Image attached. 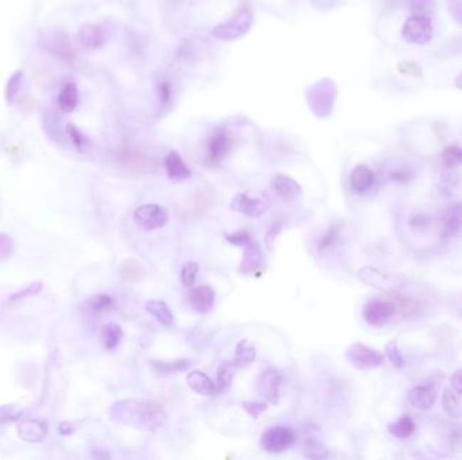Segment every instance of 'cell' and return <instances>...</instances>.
Returning <instances> with one entry per match:
<instances>
[{
    "label": "cell",
    "instance_id": "obj_1",
    "mask_svg": "<svg viewBox=\"0 0 462 460\" xmlns=\"http://www.w3.org/2000/svg\"><path fill=\"white\" fill-rule=\"evenodd\" d=\"M110 417L119 424L145 432H156L168 421L167 412L157 401L137 398L115 402L110 409Z\"/></svg>",
    "mask_w": 462,
    "mask_h": 460
},
{
    "label": "cell",
    "instance_id": "obj_2",
    "mask_svg": "<svg viewBox=\"0 0 462 460\" xmlns=\"http://www.w3.org/2000/svg\"><path fill=\"white\" fill-rule=\"evenodd\" d=\"M254 23V13L249 4H243L236 14L224 23H219L211 30L214 38L221 41H234L246 36Z\"/></svg>",
    "mask_w": 462,
    "mask_h": 460
},
{
    "label": "cell",
    "instance_id": "obj_3",
    "mask_svg": "<svg viewBox=\"0 0 462 460\" xmlns=\"http://www.w3.org/2000/svg\"><path fill=\"white\" fill-rule=\"evenodd\" d=\"M38 43L43 52L63 61H73L78 55V50L65 31H60V30L43 31L41 33Z\"/></svg>",
    "mask_w": 462,
    "mask_h": 460
},
{
    "label": "cell",
    "instance_id": "obj_4",
    "mask_svg": "<svg viewBox=\"0 0 462 460\" xmlns=\"http://www.w3.org/2000/svg\"><path fill=\"white\" fill-rule=\"evenodd\" d=\"M337 96L335 85L330 79H323L310 90L307 102L317 118H326L332 112Z\"/></svg>",
    "mask_w": 462,
    "mask_h": 460
},
{
    "label": "cell",
    "instance_id": "obj_5",
    "mask_svg": "<svg viewBox=\"0 0 462 460\" xmlns=\"http://www.w3.org/2000/svg\"><path fill=\"white\" fill-rule=\"evenodd\" d=\"M357 277L365 285L385 291L401 289L406 285V279L403 277L385 273L372 266H364L362 269H359L357 272Z\"/></svg>",
    "mask_w": 462,
    "mask_h": 460
},
{
    "label": "cell",
    "instance_id": "obj_6",
    "mask_svg": "<svg viewBox=\"0 0 462 460\" xmlns=\"http://www.w3.org/2000/svg\"><path fill=\"white\" fill-rule=\"evenodd\" d=\"M134 222L142 231H154L169 222V213L157 204H145L134 212Z\"/></svg>",
    "mask_w": 462,
    "mask_h": 460
},
{
    "label": "cell",
    "instance_id": "obj_7",
    "mask_svg": "<svg viewBox=\"0 0 462 460\" xmlns=\"http://www.w3.org/2000/svg\"><path fill=\"white\" fill-rule=\"evenodd\" d=\"M401 37L407 43L426 45L433 38V25L429 16L412 15L406 21Z\"/></svg>",
    "mask_w": 462,
    "mask_h": 460
},
{
    "label": "cell",
    "instance_id": "obj_8",
    "mask_svg": "<svg viewBox=\"0 0 462 460\" xmlns=\"http://www.w3.org/2000/svg\"><path fill=\"white\" fill-rule=\"evenodd\" d=\"M346 359L357 368L370 370V368H382L385 362L382 353L373 350L362 343H353L346 350Z\"/></svg>",
    "mask_w": 462,
    "mask_h": 460
},
{
    "label": "cell",
    "instance_id": "obj_9",
    "mask_svg": "<svg viewBox=\"0 0 462 460\" xmlns=\"http://www.w3.org/2000/svg\"><path fill=\"white\" fill-rule=\"evenodd\" d=\"M295 443V432L290 427L276 425L266 429L261 436V447L269 454H281Z\"/></svg>",
    "mask_w": 462,
    "mask_h": 460
},
{
    "label": "cell",
    "instance_id": "obj_10",
    "mask_svg": "<svg viewBox=\"0 0 462 460\" xmlns=\"http://www.w3.org/2000/svg\"><path fill=\"white\" fill-rule=\"evenodd\" d=\"M284 381L281 371L278 368H266L257 380V393L266 402L276 405L280 400V390Z\"/></svg>",
    "mask_w": 462,
    "mask_h": 460
},
{
    "label": "cell",
    "instance_id": "obj_11",
    "mask_svg": "<svg viewBox=\"0 0 462 460\" xmlns=\"http://www.w3.org/2000/svg\"><path fill=\"white\" fill-rule=\"evenodd\" d=\"M397 311V305L391 301L372 300L364 306L362 317L369 326L382 327L395 316Z\"/></svg>",
    "mask_w": 462,
    "mask_h": 460
},
{
    "label": "cell",
    "instance_id": "obj_12",
    "mask_svg": "<svg viewBox=\"0 0 462 460\" xmlns=\"http://www.w3.org/2000/svg\"><path fill=\"white\" fill-rule=\"evenodd\" d=\"M231 208L248 218H261L271 208L264 198H251L246 193H238L231 201Z\"/></svg>",
    "mask_w": 462,
    "mask_h": 460
},
{
    "label": "cell",
    "instance_id": "obj_13",
    "mask_svg": "<svg viewBox=\"0 0 462 460\" xmlns=\"http://www.w3.org/2000/svg\"><path fill=\"white\" fill-rule=\"evenodd\" d=\"M233 149V137L225 129H216L212 132L207 145L209 158L212 162H219L225 159Z\"/></svg>",
    "mask_w": 462,
    "mask_h": 460
},
{
    "label": "cell",
    "instance_id": "obj_14",
    "mask_svg": "<svg viewBox=\"0 0 462 460\" xmlns=\"http://www.w3.org/2000/svg\"><path fill=\"white\" fill-rule=\"evenodd\" d=\"M215 291L210 287L201 285L198 288H192L188 293L187 303L200 315H206L211 311L215 304Z\"/></svg>",
    "mask_w": 462,
    "mask_h": 460
},
{
    "label": "cell",
    "instance_id": "obj_15",
    "mask_svg": "<svg viewBox=\"0 0 462 460\" xmlns=\"http://www.w3.org/2000/svg\"><path fill=\"white\" fill-rule=\"evenodd\" d=\"M78 42L81 48L87 50H95L106 43L105 30L95 23H87L80 27L78 33Z\"/></svg>",
    "mask_w": 462,
    "mask_h": 460
},
{
    "label": "cell",
    "instance_id": "obj_16",
    "mask_svg": "<svg viewBox=\"0 0 462 460\" xmlns=\"http://www.w3.org/2000/svg\"><path fill=\"white\" fill-rule=\"evenodd\" d=\"M436 397L438 393L436 387L430 383L416 385L409 392V404L419 410H427L431 408L436 404Z\"/></svg>",
    "mask_w": 462,
    "mask_h": 460
},
{
    "label": "cell",
    "instance_id": "obj_17",
    "mask_svg": "<svg viewBox=\"0 0 462 460\" xmlns=\"http://www.w3.org/2000/svg\"><path fill=\"white\" fill-rule=\"evenodd\" d=\"M272 189L276 192L278 198L285 201H293L302 196V188L293 178L285 174H278L272 180Z\"/></svg>",
    "mask_w": 462,
    "mask_h": 460
},
{
    "label": "cell",
    "instance_id": "obj_18",
    "mask_svg": "<svg viewBox=\"0 0 462 460\" xmlns=\"http://www.w3.org/2000/svg\"><path fill=\"white\" fill-rule=\"evenodd\" d=\"M19 436L30 443L42 442L48 434L46 421L40 419H26L19 424Z\"/></svg>",
    "mask_w": 462,
    "mask_h": 460
},
{
    "label": "cell",
    "instance_id": "obj_19",
    "mask_svg": "<svg viewBox=\"0 0 462 460\" xmlns=\"http://www.w3.org/2000/svg\"><path fill=\"white\" fill-rule=\"evenodd\" d=\"M243 250L245 252L241 262V273L251 274L263 266V252L260 246L254 242V239H251L243 246Z\"/></svg>",
    "mask_w": 462,
    "mask_h": 460
},
{
    "label": "cell",
    "instance_id": "obj_20",
    "mask_svg": "<svg viewBox=\"0 0 462 460\" xmlns=\"http://www.w3.org/2000/svg\"><path fill=\"white\" fill-rule=\"evenodd\" d=\"M462 230V201L451 204L442 218V232L446 237L458 234Z\"/></svg>",
    "mask_w": 462,
    "mask_h": 460
},
{
    "label": "cell",
    "instance_id": "obj_21",
    "mask_svg": "<svg viewBox=\"0 0 462 460\" xmlns=\"http://www.w3.org/2000/svg\"><path fill=\"white\" fill-rule=\"evenodd\" d=\"M165 171L172 181H184L191 176V171L184 159L174 150L169 151L165 158Z\"/></svg>",
    "mask_w": 462,
    "mask_h": 460
},
{
    "label": "cell",
    "instance_id": "obj_22",
    "mask_svg": "<svg viewBox=\"0 0 462 460\" xmlns=\"http://www.w3.org/2000/svg\"><path fill=\"white\" fill-rule=\"evenodd\" d=\"M350 186L357 193H364L369 191L372 185L374 183V173L369 166L361 164L357 165L356 168L350 173Z\"/></svg>",
    "mask_w": 462,
    "mask_h": 460
},
{
    "label": "cell",
    "instance_id": "obj_23",
    "mask_svg": "<svg viewBox=\"0 0 462 460\" xmlns=\"http://www.w3.org/2000/svg\"><path fill=\"white\" fill-rule=\"evenodd\" d=\"M187 383L198 395H212L216 393V386L212 383L211 378L207 377L203 371H191L187 375Z\"/></svg>",
    "mask_w": 462,
    "mask_h": 460
},
{
    "label": "cell",
    "instance_id": "obj_24",
    "mask_svg": "<svg viewBox=\"0 0 462 460\" xmlns=\"http://www.w3.org/2000/svg\"><path fill=\"white\" fill-rule=\"evenodd\" d=\"M57 105H58V108L65 114L73 112L78 108L79 90L75 82H68L64 85V88L60 91V95H58Z\"/></svg>",
    "mask_w": 462,
    "mask_h": 460
},
{
    "label": "cell",
    "instance_id": "obj_25",
    "mask_svg": "<svg viewBox=\"0 0 462 460\" xmlns=\"http://www.w3.org/2000/svg\"><path fill=\"white\" fill-rule=\"evenodd\" d=\"M100 344L107 351H114L123 339V329L115 323H108L100 331Z\"/></svg>",
    "mask_w": 462,
    "mask_h": 460
},
{
    "label": "cell",
    "instance_id": "obj_26",
    "mask_svg": "<svg viewBox=\"0 0 462 460\" xmlns=\"http://www.w3.org/2000/svg\"><path fill=\"white\" fill-rule=\"evenodd\" d=\"M146 311L149 315L153 316L159 324L169 327L173 324V314L168 304L161 300H149L145 304Z\"/></svg>",
    "mask_w": 462,
    "mask_h": 460
},
{
    "label": "cell",
    "instance_id": "obj_27",
    "mask_svg": "<svg viewBox=\"0 0 462 460\" xmlns=\"http://www.w3.org/2000/svg\"><path fill=\"white\" fill-rule=\"evenodd\" d=\"M256 347L249 341H241L236 347V355L233 358L231 363L237 368H246L256 360Z\"/></svg>",
    "mask_w": 462,
    "mask_h": 460
},
{
    "label": "cell",
    "instance_id": "obj_28",
    "mask_svg": "<svg viewBox=\"0 0 462 460\" xmlns=\"http://www.w3.org/2000/svg\"><path fill=\"white\" fill-rule=\"evenodd\" d=\"M150 366L154 368V371L159 375H174L179 373H184L192 366V362L189 359H180L174 362H159L153 360L150 362Z\"/></svg>",
    "mask_w": 462,
    "mask_h": 460
},
{
    "label": "cell",
    "instance_id": "obj_29",
    "mask_svg": "<svg viewBox=\"0 0 462 460\" xmlns=\"http://www.w3.org/2000/svg\"><path fill=\"white\" fill-rule=\"evenodd\" d=\"M442 407L446 414L451 419H460L462 416V407L458 395L451 389L446 387L442 395Z\"/></svg>",
    "mask_w": 462,
    "mask_h": 460
},
{
    "label": "cell",
    "instance_id": "obj_30",
    "mask_svg": "<svg viewBox=\"0 0 462 460\" xmlns=\"http://www.w3.org/2000/svg\"><path fill=\"white\" fill-rule=\"evenodd\" d=\"M415 422L409 416H401L395 422L388 425V432L397 439H409L415 432Z\"/></svg>",
    "mask_w": 462,
    "mask_h": 460
},
{
    "label": "cell",
    "instance_id": "obj_31",
    "mask_svg": "<svg viewBox=\"0 0 462 460\" xmlns=\"http://www.w3.org/2000/svg\"><path fill=\"white\" fill-rule=\"evenodd\" d=\"M236 368L231 362H222L219 365L216 371V392L224 393L231 386Z\"/></svg>",
    "mask_w": 462,
    "mask_h": 460
},
{
    "label": "cell",
    "instance_id": "obj_32",
    "mask_svg": "<svg viewBox=\"0 0 462 460\" xmlns=\"http://www.w3.org/2000/svg\"><path fill=\"white\" fill-rule=\"evenodd\" d=\"M22 84H23V72L22 70H16L10 76V79L6 84V102L7 105H14L21 93L22 90Z\"/></svg>",
    "mask_w": 462,
    "mask_h": 460
},
{
    "label": "cell",
    "instance_id": "obj_33",
    "mask_svg": "<svg viewBox=\"0 0 462 460\" xmlns=\"http://www.w3.org/2000/svg\"><path fill=\"white\" fill-rule=\"evenodd\" d=\"M303 454L308 459H323L329 456V449L315 437H308L304 442Z\"/></svg>",
    "mask_w": 462,
    "mask_h": 460
},
{
    "label": "cell",
    "instance_id": "obj_34",
    "mask_svg": "<svg viewBox=\"0 0 462 460\" xmlns=\"http://www.w3.org/2000/svg\"><path fill=\"white\" fill-rule=\"evenodd\" d=\"M442 164L448 169H456L462 166V147L460 146L450 145L443 149L442 151Z\"/></svg>",
    "mask_w": 462,
    "mask_h": 460
},
{
    "label": "cell",
    "instance_id": "obj_35",
    "mask_svg": "<svg viewBox=\"0 0 462 460\" xmlns=\"http://www.w3.org/2000/svg\"><path fill=\"white\" fill-rule=\"evenodd\" d=\"M65 130L66 134H68L69 138H70V141L73 142L75 147H76L79 151H81V153L85 151L87 147L90 146V139L84 135V132L79 130V129H78L75 124H72V123H68V124H66Z\"/></svg>",
    "mask_w": 462,
    "mask_h": 460
},
{
    "label": "cell",
    "instance_id": "obj_36",
    "mask_svg": "<svg viewBox=\"0 0 462 460\" xmlns=\"http://www.w3.org/2000/svg\"><path fill=\"white\" fill-rule=\"evenodd\" d=\"M385 353H387V356L389 359V362L392 363V366L397 368H404L406 365V358L401 354L399 346L395 341H392L391 343H388L385 346Z\"/></svg>",
    "mask_w": 462,
    "mask_h": 460
},
{
    "label": "cell",
    "instance_id": "obj_37",
    "mask_svg": "<svg viewBox=\"0 0 462 460\" xmlns=\"http://www.w3.org/2000/svg\"><path fill=\"white\" fill-rule=\"evenodd\" d=\"M199 274V264L196 262H187L182 269V282L185 288H192L196 282Z\"/></svg>",
    "mask_w": 462,
    "mask_h": 460
},
{
    "label": "cell",
    "instance_id": "obj_38",
    "mask_svg": "<svg viewBox=\"0 0 462 460\" xmlns=\"http://www.w3.org/2000/svg\"><path fill=\"white\" fill-rule=\"evenodd\" d=\"M88 305L95 312H105L107 309L112 308L114 300L107 294H96L88 300Z\"/></svg>",
    "mask_w": 462,
    "mask_h": 460
},
{
    "label": "cell",
    "instance_id": "obj_39",
    "mask_svg": "<svg viewBox=\"0 0 462 460\" xmlns=\"http://www.w3.org/2000/svg\"><path fill=\"white\" fill-rule=\"evenodd\" d=\"M397 72L403 76H411V77H416V79L423 77L422 68L415 61H409V60L401 61L397 65Z\"/></svg>",
    "mask_w": 462,
    "mask_h": 460
},
{
    "label": "cell",
    "instance_id": "obj_40",
    "mask_svg": "<svg viewBox=\"0 0 462 460\" xmlns=\"http://www.w3.org/2000/svg\"><path fill=\"white\" fill-rule=\"evenodd\" d=\"M340 231H341V225H338V224L331 225L329 231L323 237H320V240H319V245H317L319 251H325L330 249L331 246L337 242Z\"/></svg>",
    "mask_w": 462,
    "mask_h": 460
},
{
    "label": "cell",
    "instance_id": "obj_41",
    "mask_svg": "<svg viewBox=\"0 0 462 460\" xmlns=\"http://www.w3.org/2000/svg\"><path fill=\"white\" fill-rule=\"evenodd\" d=\"M142 267L141 264L137 262V261H126V262L122 264V269H120V274H122V278L125 279H137L140 277L142 276Z\"/></svg>",
    "mask_w": 462,
    "mask_h": 460
},
{
    "label": "cell",
    "instance_id": "obj_42",
    "mask_svg": "<svg viewBox=\"0 0 462 460\" xmlns=\"http://www.w3.org/2000/svg\"><path fill=\"white\" fill-rule=\"evenodd\" d=\"M409 9L415 15L429 16L434 10L433 0H409Z\"/></svg>",
    "mask_w": 462,
    "mask_h": 460
},
{
    "label": "cell",
    "instance_id": "obj_43",
    "mask_svg": "<svg viewBox=\"0 0 462 460\" xmlns=\"http://www.w3.org/2000/svg\"><path fill=\"white\" fill-rule=\"evenodd\" d=\"M242 408L245 409V412L253 419H258L261 416V413H264L265 410L268 409V405L263 401H243Z\"/></svg>",
    "mask_w": 462,
    "mask_h": 460
},
{
    "label": "cell",
    "instance_id": "obj_44",
    "mask_svg": "<svg viewBox=\"0 0 462 460\" xmlns=\"http://www.w3.org/2000/svg\"><path fill=\"white\" fill-rule=\"evenodd\" d=\"M14 252L13 237L7 234H0V262L9 260Z\"/></svg>",
    "mask_w": 462,
    "mask_h": 460
},
{
    "label": "cell",
    "instance_id": "obj_45",
    "mask_svg": "<svg viewBox=\"0 0 462 460\" xmlns=\"http://www.w3.org/2000/svg\"><path fill=\"white\" fill-rule=\"evenodd\" d=\"M41 288H42V284H40V282L31 284V285H28L26 288L19 290L18 293H15L14 296H11L10 301H18V300H23V299H27V297L36 296V294L40 291Z\"/></svg>",
    "mask_w": 462,
    "mask_h": 460
},
{
    "label": "cell",
    "instance_id": "obj_46",
    "mask_svg": "<svg viewBox=\"0 0 462 460\" xmlns=\"http://www.w3.org/2000/svg\"><path fill=\"white\" fill-rule=\"evenodd\" d=\"M253 237H251L249 232L246 231H241V232H236V234H231V235H226V240L229 243H231L233 246H237V247H243L249 240H251Z\"/></svg>",
    "mask_w": 462,
    "mask_h": 460
},
{
    "label": "cell",
    "instance_id": "obj_47",
    "mask_svg": "<svg viewBox=\"0 0 462 460\" xmlns=\"http://www.w3.org/2000/svg\"><path fill=\"white\" fill-rule=\"evenodd\" d=\"M21 412L14 407H1L0 408V424H7L18 420L21 417Z\"/></svg>",
    "mask_w": 462,
    "mask_h": 460
},
{
    "label": "cell",
    "instance_id": "obj_48",
    "mask_svg": "<svg viewBox=\"0 0 462 460\" xmlns=\"http://www.w3.org/2000/svg\"><path fill=\"white\" fill-rule=\"evenodd\" d=\"M448 439H449L450 447L454 451H462V425L453 427Z\"/></svg>",
    "mask_w": 462,
    "mask_h": 460
},
{
    "label": "cell",
    "instance_id": "obj_49",
    "mask_svg": "<svg viewBox=\"0 0 462 460\" xmlns=\"http://www.w3.org/2000/svg\"><path fill=\"white\" fill-rule=\"evenodd\" d=\"M159 102L161 105H167L172 97V88L168 81H162L159 85Z\"/></svg>",
    "mask_w": 462,
    "mask_h": 460
},
{
    "label": "cell",
    "instance_id": "obj_50",
    "mask_svg": "<svg viewBox=\"0 0 462 460\" xmlns=\"http://www.w3.org/2000/svg\"><path fill=\"white\" fill-rule=\"evenodd\" d=\"M449 11L453 19L462 26V0H449Z\"/></svg>",
    "mask_w": 462,
    "mask_h": 460
},
{
    "label": "cell",
    "instance_id": "obj_51",
    "mask_svg": "<svg viewBox=\"0 0 462 460\" xmlns=\"http://www.w3.org/2000/svg\"><path fill=\"white\" fill-rule=\"evenodd\" d=\"M450 387L458 395H462V368L450 377Z\"/></svg>",
    "mask_w": 462,
    "mask_h": 460
},
{
    "label": "cell",
    "instance_id": "obj_52",
    "mask_svg": "<svg viewBox=\"0 0 462 460\" xmlns=\"http://www.w3.org/2000/svg\"><path fill=\"white\" fill-rule=\"evenodd\" d=\"M280 231H281V224L280 223L273 224L271 227V230L268 231V234H266V243H268L269 247H272V245H273L275 239L278 237Z\"/></svg>",
    "mask_w": 462,
    "mask_h": 460
},
{
    "label": "cell",
    "instance_id": "obj_53",
    "mask_svg": "<svg viewBox=\"0 0 462 460\" xmlns=\"http://www.w3.org/2000/svg\"><path fill=\"white\" fill-rule=\"evenodd\" d=\"M75 432V428L69 424V422H63L60 425V434H73Z\"/></svg>",
    "mask_w": 462,
    "mask_h": 460
},
{
    "label": "cell",
    "instance_id": "obj_54",
    "mask_svg": "<svg viewBox=\"0 0 462 460\" xmlns=\"http://www.w3.org/2000/svg\"><path fill=\"white\" fill-rule=\"evenodd\" d=\"M456 87H457L458 90H462V70L458 73V76H457V79H456Z\"/></svg>",
    "mask_w": 462,
    "mask_h": 460
}]
</instances>
